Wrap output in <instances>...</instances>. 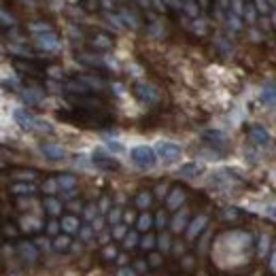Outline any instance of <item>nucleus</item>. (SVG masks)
<instances>
[{
    "mask_svg": "<svg viewBox=\"0 0 276 276\" xmlns=\"http://www.w3.org/2000/svg\"><path fill=\"white\" fill-rule=\"evenodd\" d=\"M242 13H244V15H247V19H249V22H251V24L255 22V17H257V11H255V7H253V5H249V7H247V9H244V11H242Z\"/></svg>",
    "mask_w": 276,
    "mask_h": 276,
    "instance_id": "22",
    "label": "nucleus"
},
{
    "mask_svg": "<svg viewBox=\"0 0 276 276\" xmlns=\"http://www.w3.org/2000/svg\"><path fill=\"white\" fill-rule=\"evenodd\" d=\"M228 19H230V26H232L234 30H240V28H242V24H240V17H238V15H232V13H230V17H228Z\"/></svg>",
    "mask_w": 276,
    "mask_h": 276,
    "instance_id": "25",
    "label": "nucleus"
},
{
    "mask_svg": "<svg viewBox=\"0 0 276 276\" xmlns=\"http://www.w3.org/2000/svg\"><path fill=\"white\" fill-rule=\"evenodd\" d=\"M136 242H138V236H136V234H130V236L126 238V247H134Z\"/></svg>",
    "mask_w": 276,
    "mask_h": 276,
    "instance_id": "32",
    "label": "nucleus"
},
{
    "mask_svg": "<svg viewBox=\"0 0 276 276\" xmlns=\"http://www.w3.org/2000/svg\"><path fill=\"white\" fill-rule=\"evenodd\" d=\"M232 5H234V15H242V11H244V7H242V0H232Z\"/></svg>",
    "mask_w": 276,
    "mask_h": 276,
    "instance_id": "26",
    "label": "nucleus"
},
{
    "mask_svg": "<svg viewBox=\"0 0 276 276\" xmlns=\"http://www.w3.org/2000/svg\"><path fill=\"white\" fill-rule=\"evenodd\" d=\"M185 11H187L189 15H193V17L198 15V7H196V3H193V0H187V5H185Z\"/></svg>",
    "mask_w": 276,
    "mask_h": 276,
    "instance_id": "24",
    "label": "nucleus"
},
{
    "mask_svg": "<svg viewBox=\"0 0 276 276\" xmlns=\"http://www.w3.org/2000/svg\"><path fill=\"white\" fill-rule=\"evenodd\" d=\"M30 30L36 34H43V32H51V28L47 24H30Z\"/></svg>",
    "mask_w": 276,
    "mask_h": 276,
    "instance_id": "17",
    "label": "nucleus"
},
{
    "mask_svg": "<svg viewBox=\"0 0 276 276\" xmlns=\"http://www.w3.org/2000/svg\"><path fill=\"white\" fill-rule=\"evenodd\" d=\"M56 187H58V183H56V181H49L47 185H45V189H47V191H53Z\"/></svg>",
    "mask_w": 276,
    "mask_h": 276,
    "instance_id": "39",
    "label": "nucleus"
},
{
    "mask_svg": "<svg viewBox=\"0 0 276 276\" xmlns=\"http://www.w3.org/2000/svg\"><path fill=\"white\" fill-rule=\"evenodd\" d=\"M249 136H251L253 142H257L259 147H268V145H270V134H268V132H265V128H261V126H253V128L249 130Z\"/></svg>",
    "mask_w": 276,
    "mask_h": 276,
    "instance_id": "4",
    "label": "nucleus"
},
{
    "mask_svg": "<svg viewBox=\"0 0 276 276\" xmlns=\"http://www.w3.org/2000/svg\"><path fill=\"white\" fill-rule=\"evenodd\" d=\"M136 3H138L140 7H149V5H151V0H136Z\"/></svg>",
    "mask_w": 276,
    "mask_h": 276,
    "instance_id": "48",
    "label": "nucleus"
},
{
    "mask_svg": "<svg viewBox=\"0 0 276 276\" xmlns=\"http://www.w3.org/2000/svg\"><path fill=\"white\" fill-rule=\"evenodd\" d=\"M94 212H96V208H94V206H89V208L85 210V217H87V219H94Z\"/></svg>",
    "mask_w": 276,
    "mask_h": 276,
    "instance_id": "40",
    "label": "nucleus"
},
{
    "mask_svg": "<svg viewBox=\"0 0 276 276\" xmlns=\"http://www.w3.org/2000/svg\"><path fill=\"white\" fill-rule=\"evenodd\" d=\"M94 226H96V230H100V228H102V219H96Z\"/></svg>",
    "mask_w": 276,
    "mask_h": 276,
    "instance_id": "51",
    "label": "nucleus"
},
{
    "mask_svg": "<svg viewBox=\"0 0 276 276\" xmlns=\"http://www.w3.org/2000/svg\"><path fill=\"white\" fill-rule=\"evenodd\" d=\"M124 234H126V228H124V226H117L115 232H113V236H115V238H124Z\"/></svg>",
    "mask_w": 276,
    "mask_h": 276,
    "instance_id": "33",
    "label": "nucleus"
},
{
    "mask_svg": "<svg viewBox=\"0 0 276 276\" xmlns=\"http://www.w3.org/2000/svg\"><path fill=\"white\" fill-rule=\"evenodd\" d=\"M45 204H47V208H49L51 214H58V212H60V204H58L56 200H51V198H49Z\"/></svg>",
    "mask_w": 276,
    "mask_h": 276,
    "instance_id": "23",
    "label": "nucleus"
},
{
    "mask_svg": "<svg viewBox=\"0 0 276 276\" xmlns=\"http://www.w3.org/2000/svg\"><path fill=\"white\" fill-rule=\"evenodd\" d=\"M185 221H187V212H179L175 217V221H172V230H175V232L183 230V228H185Z\"/></svg>",
    "mask_w": 276,
    "mask_h": 276,
    "instance_id": "15",
    "label": "nucleus"
},
{
    "mask_svg": "<svg viewBox=\"0 0 276 276\" xmlns=\"http://www.w3.org/2000/svg\"><path fill=\"white\" fill-rule=\"evenodd\" d=\"M200 172V168H198V163H189V166H185V168H181V175L185 177V179H191L193 175H198Z\"/></svg>",
    "mask_w": 276,
    "mask_h": 276,
    "instance_id": "16",
    "label": "nucleus"
},
{
    "mask_svg": "<svg viewBox=\"0 0 276 276\" xmlns=\"http://www.w3.org/2000/svg\"><path fill=\"white\" fill-rule=\"evenodd\" d=\"M0 17H3V19H5V22H7V24H13V19H11V17H9V15L5 13V11H0Z\"/></svg>",
    "mask_w": 276,
    "mask_h": 276,
    "instance_id": "42",
    "label": "nucleus"
},
{
    "mask_svg": "<svg viewBox=\"0 0 276 276\" xmlns=\"http://www.w3.org/2000/svg\"><path fill=\"white\" fill-rule=\"evenodd\" d=\"M102 5H104V9H111V7H113V3H111V0H102Z\"/></svg>",
    "mask_w": 276,
    "mask_h": 276,
    "instance_id": "50",
    "label": "nucleus"
},
{
    "mask_svg": "<svg viewBox=\"0 0 276 276\" xmlns=\"http://www.w3.org/2000/svg\"><path fill=\"white\" fill-rule=\"evenodd\" d=\"M153 5H155V9H157V11H163V9H166V5H163L161 0H153Z\"/></svg>",
    "mask_w": 276,
    "mask_h": 276,
    "instance_id": "38",
    "label": "nucleus"
},
{
    "mask_svg": "<svg viewBox=\"0 0 276 276\" xmlns=\"http://www.w3.org/2000/svg\"><path fill=\"white\" fill-rule=\"evenodd\" d=\"M136 94L140 96V100L149 102V104H151V102H157V100H159V94H157V91L153 89L151 85H145V83H138V85H136Z\"/></svg>",
    "mask_w": 276,
    "mask_h": 276,
    "instance_id": "5",
    "label": "nucleus"
},
{
    "mask_svg": "<svg viewBox=\"0 0 276 276\" xmlns=\"http://www.w3.org/2000/svg\"><path fill=\"white\" fill-rule=\"evenodd\" d=\"M163 193H166V187L159 185V187H157V196H163Z\"/></svg>",
    "mask_w": 276,
    "mask_h": 276,
    "instance_id": "49",
    "label": "nucleus"
},
{
    "mask_svg": "<svg viewBox=\"0 0 276 276\" xmlns=\"http://www.w3.org/2000/svg\"><path fill=\"white\" fill-rule=\"evenodd\" d=\"M153 244H155V238H153V236H145V238H142V247H145V249H151Z\"/></svg>",
    "mask_w": 276,
    "mask_h": 276,
    "instance_id": "30",
    "label": "nucleus"
},
{
    "mask_svg": "<svg viewBox=\"0 0 276 276\" xmlns=\"http://www.w3.org/2000/svg\"><path fill=\"white\" fill-rule=\"evenodd\" d=\"M104 255H106V257H115V249H106Z\"/></svg>",
    "mask_w": 276,
    "mask_h": 276,
    "instance_id": "47",
    "label": "nucleus"
},
{
    "mask_svg": "<svg viewBox=\"0 0 276 276\" xmlns=\"http://www.w3.org/2000/svg\"><path fill=\"white\" fill-rule=\"evenodd\" d=\"M181 145H177V142H157V153L155 155H159L166 163H172V161H177L181 159Z\"/></svg>",
    "mask_w": 276,
    "mask_h": 276,
    "instance_id": "2",
    "label": "nucleus"
},
{
    "mask_svg": "<svg viewBox=\"0 0 276 276\" xmlns=\"http://www.w3.org/2000/svg\"><path fill=\"white\" fill-rule=\"evenodd\" d=\"M40 151H43L49 159H62L66 155L64 149L58 147V145H43V147H40Z\"/></svg>",
    "mask_w": 276,
    "mask_h": 276,
    "instance_id": "8",
    "label": "nucleus"
},
{
    "mask_svg": "<svg viewBox=\"0 0 276 276\" xmlns=\"http://www.w3.org/2000/svg\"><path fill=\"white\" fill-rule=\"evenodd\" d=\"M68 244H70V238H58L53 247L56 249H64V247H68Z\"/></svg>",
    "mask_w": 276,
    "mask_h": 276,
    "instance_id": "29",
    "label": "nucleus"
},
{
    "mask_svg": "<svg viewBox=\"0 0 276 276\" xmlns=\"http://www.w3.org/2000/svg\"><path fill=\"white\" fill-rule=\"evenodd\" d=\"M36 45L45 51H56L60 47V40L53 32H43V34H36Z\"/></svg>",
    "mask_w": 276,
    "mask_h": 276,
    "instance_id": "3",
    "label": "nucleus"
},
{
    "mask_svg": "<svg viewBox=\"0 0 276 276\" xmlns=\"http://www.w3.org/2000/svg\"><path fill=\"white\" fill-rule=\"evenodd\" d=\"M206 223H208V217H206V214H200L198 219H193V221H191V226L187 228V238L193 240V238H196L198 234L202 232V228L206 226Z\"/></svg>",
    "mask_w": 276,
    "mask_h": 276,
    "instance_id": "7",
    "label": "nucleus"
},
{
    "mask_svg": "<svg viewBox=\"0 0 276 276\" xmlns=\"http://www.w3.org/2000/svg\"><path fill=\"white\" fill-rule=\"evenodd\" d=\"M151 217H149V214H142V217L138 219V230H149L151 228Z\"/></svg>",
    "mask_w": 276,
    "mask_h": 276,
    "instance_id": "21",
    "label": "nucleus"
},
{
    "mask_svg": "<svg viewBox=\"0 0 276 276\" xmlns=\"http://www.w3.org/2000/svg\"><path fill=\"white\" fill-rule=\"evenodd\" d=\"M119 217H121V210H119V208H113V210H111V214H108V219L113 221V223H117Z\"/></svg>",
    "mask_w": 276,
    "mask_h": 276,
    "instance_id": "31",
    "label": "nucleus"
},
{
    "mask_svg": "<svg viewBox=\"0 0 276 276\" xmlns=\"http://www.w3.org/2000/svg\"><path fill=\"white\" fill-rule=\"evenodd\" d=\"M126 221H128V223L134 221V212H126Z\"/></svg>",
    "mask_w": 276,
    "mask_h": 276,
    "instance_id": "46",
    "label": "nucleus"
},
{
    "mask_svg": "<svg viewBox=\"0 0 276 276\" xmlns=\"http://www.w3.org/2000/svg\"><path fill=\"white\" fill-rule=\"evenodd\" d=\"M130 155H132V161H134L136 166L142 168V170H151L153 166H155V161H157L155 151H153L151 147H145V145L134 147Z\"/></svg>",
    "mask_w": 276,
    "mask_h": 276,
    "instance_id": "1",
    "label": "nucleus"
},
{
    "mask_svg": "<svg viewBox=\"0 0 276 276\" xmlns=\"http://www.w3.org/2000/svg\"><path fill=\"white\" fill-rule=\"evenodd\" d=\"M159 244H161V251H166L170 247V236H168V234H161V236H159Z\"/></svg>",
    "mask_w": 276,
    "mask_h": 276,
    "instance_id": "28",
    "label": "nucleus"
},
{
    "mask_svg": "<svg viewBox=\"0 0 276 276\" xmlns=\"http://www.w3.org/2000/svg\"><path fill=\"white\" fill-rule=\"evenodd\" d=\"M106 149L111 153H124V147H121L117 140H106Z\"/></svg>",
    "mask_w": 276,
    "mask_h": 276,
    "instance_id": "18",
    "label": "nucleus"
},
{
    "mask_svg": "<svg viewBox=\"0 0 276 276\" xmlns=\"http://www.w3.org/2000/svg\"><path fill=\"white\" fill-rule=\"evenodd\" d=\"M62 228H64V232H68V234H75V232L79 230V221H77L75 217H64V219H62Z\"/></svg>",
    "mask_w": 276,
    "mask_h": 276,
    "instance_id": "11",
    "label": "nucleus"
},
{
    "mask_svg": "<svg viewBox=\"0 0 276 276\" xmlns=\"http://www.w3.org/2000/svg\"><path fill=\"white\" fill-rule=\"evenodd\" d=\"M119 19H121V24L126 22V24H130L132 28H138V19H136V15L130 13V11H126V9L121 11V17H119Z\"/></svg>",
    "mask_w": 276,
    "mask_h": 276,
    "instance_id": "13",
    "label": "nucleus"
},
{
    "mask_svg": "<svg viewBox=\"0 0 276 276\" xmlns=\"http://www.w3.org/2000/svg\"><path fill=\"white\" fill-rule=\"evenodd\" d=\"M81 236H83V238L87 240V238L91 236V230H89V228H83V230H81Z\"/></svg>",
    "mask_w": 276,
    "mask_h": 276,
    "instance_id": "41",
    "label": "nucleus"
},
{
    "mask_svg": "<svg viewBox=\"0 0 276 276\" xmlns=\"http://www.w3.org/2000/svg\"><path fill=\"white\" fill-rule=\"evenodd\" d=\"M117 276H134V270H130V268H121L117 272Z\"/></svg>",
    "mask_w": 276,
    "mask_h": 276,
    "instance_id": "34",
    "label": "nucleus"
},
{
    "mask_svg": "<svg viewBox=\"0 0 276 276\" xmlns=\"http://www.w3.org/2000/svg\"><path fill=\"white\" fill-rule=\"evenodd\" d=\"M15 191H28V193H32V191H34V187H30V185H17V187H15Z\"/></svg>",
    "mask_w": 276,
    "mask_h": 276,
    "instance_id": "35",
    "label": "nucleus"
},
{
    "mask_svg": "<svg viewBox=\"0 0 276 276\" xmlns=\"http://www.w3.org/2000/svg\"><path fill=\"white\" fill-rule=\"evenodd\" d=\"M145 268H147V263H145V261H138V263H136V270H138V272H142Z\"/></svg>",
    "mask_w": 276,
    "mask_h": 276,
    "instance_id": "45",
    "label": "nucleus"
},
{
    "mask_svg": "<svg viewBox=\"0 0 276 276\" xmlns=\"http://www.w3.org/2000/svg\"><path fill=\"white\" fill-rule=\"evenodd\" d=\"M94 43H96V47H102V49H106V47L111 45V40H108L106 36H98V38L94 40Z\"/></svg>",
    "mask_w": 276,
    "mask_h": 276,
    "instance_id": "27",
    "label": "nucleus"
},
{
    "mask_svg": "<svg viewBox=\"0 0 276 276\" xmlns=\"http://www.w3.org/2000/svg\"><path fill=\"white\" fill-rule=\"evenodd\" d=\"M94 161H98L100 166H106V168H115V166H117L115 159H111V157H108V155H104V153H102V151H98L96 155H94Z\"/></svg>",
    "mask_w": 276,
    "mask_h": 276,
    "instance_id": "10",
    "label": "nucleus"
},
{
    "mask_svg": "<svg viewBox=\"0 0 276 276\" xmlns=\"http://www.w3.org/2000/svg\"><path fill=\"white\" fill-rule=\"evenodd\" d=\"M49 234H58V223H49Z\"/></svg>",
    "mask_w": 276,
    "mask_h": 276,
    "instance_id": "44",
    "label": "nucleus"
},
{
    "mask_svg": "<svg viewBox=\"0 0 276 276\" xmlns=\"http://www.w3.org/2000/svg\"><path fill=\"white\" fill-rule=\"evenodd\" d=\"M261 100H263L268 106H274V83H268V89L263 87V91H261Z\"/></svg>",
    "mask_w": 276,
    "mask_h": 276,
    "instance_id": "12",
    "label": "nucleus"
},
{
    "mask_svg": "<svg viewBox=\"0 0 276 276\" xmlns=\"http://www.w3.org/2000/svg\"><path fill=\"white\" fill-rule=\"evenodd\" d=\"M157 226H159V228L166 226V214H163V212H159V214H157Z\"/></svg>",
    "mask_w": 276,
    "mask_h": 276,
    "instance_id": "36",
    "label": "nucleus"
},
{
    "mask_svg": "<svg viewBox=\"0 0 276 276\" xmlns=\"http://www.w3.org/2000/svg\"><path fill=\"white\" fill-rule=\"evenodd\" d=\"M26 100H30V102H38L40 98L34 94V91H28V94H26Z\"/></svg>",
    "mask_w": 276,
    "mask_h": 276,
    "instance_id": "37",
    "label": "nucleus"
},
{
    "mask_svg": "<svg viewBox=\"0 0 276 276\" xmlns=\"http://www.w3.org/2000/svg\"><path fill=\"white\" fill-rule=\"evenodd\" d=\"M255 11H259V13H268L270 11V5L265 3V0H255Z\"/></svg>",
    "mask_w": 276,
    "mask_h": 276,
    "instance_id": "19",
    "label": "nucleus"
},
{
    "mask_svg": "<svg viewBox=\"0 0 276 276\" xmlns=\"http://www.w3.org/2000/svg\"><path fill=\"white\" fill-rule=\"evenodd\" d=\"M183 200H185V193H183L181 189H175L170 193V198H168V208H179L181 204H183Z\"/></svg>",
    "mask_w": 276,
    "mask_h": 276,
    "instance_id": "9",
    "label": "nucleus"
},
{
    "mask_svg": "<svg viewBox=\"0 0 276 276\" xmlns=\"http://www.w3.org/2000/svg\"><path fill=\"white\" fill-rule=\"evenodd\" d=\"M268 5H270V9L274 7V0H268Z\"/></svg>",
    "mask_w": 276,
    "mask_h": 276,
    "instance_id": "52",
    "label": "nucleus"
},
{
    "mask_svg": "<svg viewBox=\"0 0 276 276\" xmlns=\"http://www.w3.org/2000/svg\"><path fill=\"white\" fill-rule=\"evenodd\" d=\"M56 183H58L60 187H64V189H73L77 181H75V177H70V175H64V177H60V179H58Z\"/></svg>",
    "mask_w": 276,
    "mask_h": 276,
    "instance_id": "14",
    "label": "nucleus"
},
{
    "mask_svg": "<svg viewBox=\"0 0 276 276\" xmlns=\"http://www.w3.org/2000/svg\"><path fill=\"white\" fill-rule=\"evenodd\" d=\"M265 244H268V238H261V249H259V253L263 255L265 251H268V249H265Z\"/></svg>",
    "mask_w": 276,
    "mask_h": 276,
    "instance_id": "43",
    "label": "nucleus"
},
{
    "mask_svg": "<svg viewBox=\"0 0 276 276\" xmlns=\"http://www.w3.org/2000/svg\"><path fill=\"white\" fill-rule=\"evenodd\" d=\"M13 117H15V121L19 124V128L22 130H34V117L32 115H28L26 111H22V108H17L15 113H13Z\"/></svg>",
    "mask_w": 276,
    "mask_h": 276,
    "instance_id": "6",
    "label": "nucleus"
},
{
    "mask_svg": "<svg viewBox=\"0 0 276 276\" xmlns=\"http://www.w3.org/2000/svg\"><path fill=\"white\" fill-rule=\"evenodd\" d=\"M136 204H138L140 208H147L149 204H151V196H149V193H140L138 200H136Z\"/></svg>",
    "mask_w": 276,
    "mask_h": 276,
    "instance_id": "20",
    "label": "nucleus"
}]
</instances>
